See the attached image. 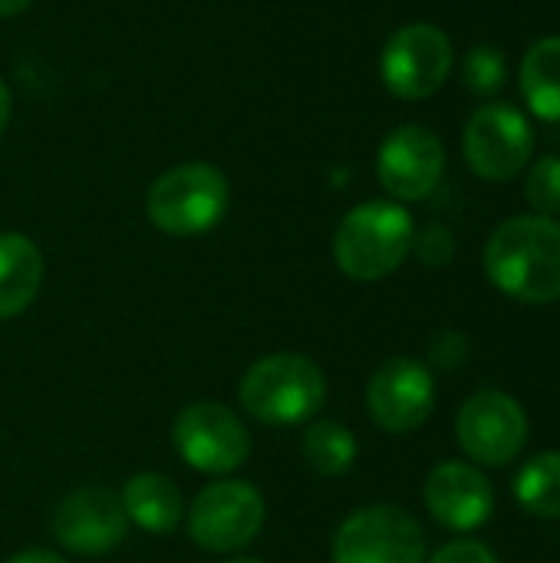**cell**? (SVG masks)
I'll return each mask as SVG.
<instances>
[{
	"mask_svg": "<svg viewBox=\"0 0 560 563\" xmlns=\"http://www.w3.org/2000/svg\"><path fill=\"white\" fill-rule=\"evenodd\" d=\"M485 274L512 300H560V224L545 214H521L495 228L485 244Z\"/></svg>",
	"mask_w": 560,
	"mask_h": 563,
	"instance_id": "6da1fadb",
	"label": "cell"
},
{
	"mask_svg": "<svg viewBox=\"0 0 560 563\" xmlns=\"http://www.w3.org/2000/svg\"><path fill=\"white\" fill-rule=\"evenodd\" d=\"M416 241L409 211L399 201L356 205L333 234L337 267L350 280H383L403 267Z\"/></svg>",
	"mask_w": 560,
	"mask_h": 563,
	"instance_id": "7a4b0ae2",
	"label": "cell"
},
{
	"mask_svg": "<svg viewBox=\"0 0 560 563\" xmlns=\"http://www.w3.org/2000/svg\"><path fill=\"white\" fill-rule=\"evenodd\" d=\"M238 399L264 426H300L314 419L327 399L323 369L300 353H274L257 360L241 386Z\"/></svg>",
	"mask_w": 560,
	"mask_h": 563,
	"instance_id": "3957f363",
	"label": "cell"
},
{
	"mask_svg": "<svg viewBox=\"0 0 560 563\" xmlns=\"http://www.w3.org/2000/svg\"><path fill=\"white\" fill-rule=\"evenodd\" d=\"M149 221L172 238L211 231L228 211V181L208 162H185L158 175L145 198Z\"/></svg>",
	"mask_w": 560,
	"mask_h": 563,
	"instance_id": "277c9868",
	"label": "cell"
},
{
	"mask_svg": "<svg viewBox=\"0 0 560 563\" xmlns=\"http://www.w3.org/2000/svg\"><path fill=\"white\" fill-rule=\"evenodd\" d=\"M264 498L248 482H215L198 492L188 508V534L211 554H234L248 548L264 528Z\"/></svg>",
	"mask_w": 560,
	"mask_h": 563,
	"instance_id": "5b68a950",
	"label": "cell"
},
{
	"mask_svg": "<svg viewBox=\"0 0 560 563\" xmlns=\"http://www.w3.org/2000/svg\"><path fill=\"white\" fill-rule=\"evenodd\" d=\"M333 563H426L422 525L393 505L360 508L337 528Z\"/></svg>",
	"mask_w": 560,
	"mask_h": 563,
	"instance_id": "8992f818",
	"label": "cell"
},
{
	"mask_svg": "<svg viewBox=\"0 0 560 563\" xmlns=\"http://www.w3.org/2000/svg\"><path fill=\"white\" fill-rule=\"evenodd\" d=\"M455 439L479 465L502 468L521 455L528 442V416L515 396L502 389H479L455 416Z\"/></svg>",
	"mask_w": 560,
	"mask_h": 563,
	"instance_id": "52a82bcc",
	"label": "cell"
},
{
	"mask_svg": "<svg viewBox=\"0 0 560 563\" xmlns=\"http://www.w3.org/2000/svg\"><path fill=\"white\" fill-rule=\"evenodd\" d=\"M172 442L182 462L205 475H228L251 455V435L244 422L221 402L185 406L175 419Z\"/></svg>",
	"mask_w": 560,
	"mask_h": 563,
	"instance_id": "ba28073f",
	"label": "cell"
},
{
	"mask_svg": "<svg viewBox=\"0 0 560 563\" xmlns=\"http://www.w3.org/2000/svg\"><path fill=\"white\" fill-rule=\"evenodd\" d=\"M462 148L479 178L508 181L528 165L535 152V132L518 109L505 102H485L472 112Z\"/></svg>",
	"mask_w": 560,
	"mask_h": 563,
	"instance_id": "9c48e42d",
	"label": "cell"
},
{
	"mask_svg": "<svg viewBox=\"0 0 560 563\" xmlns=\"http://www.w3.org/2000/svg\"><path fill=\"white\" fill-rule=\"evenodd\" d=\"M452 69V43L432 23H409L389 36L383 46L380 73L393 96L426 99L432 96Z\"/></svg>",
	"mask_w": 560,
	"mask_h": 563,
	"instance_id": "30bf717a",
	"label": "cell"
},
{
	"mask_svg": "<svg viewBox=\"0 0 560 563\" xmlns=\"http://www.w3.org/2000/svg\"><path fill=\"white\" fill-rule=\"evenodd\" d=\"M370 419L389 435H409L429 422L436 409V379L413 356L386 360L366 386Z\"/></svg>",
	"mask_w": 560,
	"mask_h": 563,
	"instance_id": "8fae6325",
	"label": "cell"
},
{
	"mask_svg": "<svg viewBox=\"0 0 560 563\" xmlns=\"http://www.w3.org/2000/svg\"><path fill=\"white\" fill-rule=\"evenodd\" d=\"M446 172V148L426 125H399L386 135L376 158V175L393 201H422L436 191Z\"/></svg>",
	"mask_w": 560,
	"mask_h": 563,
	"instance_id": "7c38bea8",
	"label": "cell"
},
{
	"mask_svg": "<svg viewBox=\"0 0 560 563\" xmlns=\"http://www.w3.org/2000/svg\"><path fill=\"white\" fill-rule=\"evenodd\" d=\"M50 531L56 544L73 554H109L125 541L129 515L116 492L79 488L53 508Z\"/></svg>",
	"mask_w": 560,
	"mask_h": 563,
	"instance_id": "4fadbf2b",
	"label": "cell"
},
{
	"mask_svg": "<svg viewBox=\"0 0 560 563\" xmlns=\"http://www.w3.org/2000/svg\"><path fill=\"white\" fill-rule=\"evenodd\" d=\"M429 515L449 531H475L495 511L492 482L469 462H442L429 472L422 488Z\"/></svg>",
	"mask_w": 560,
	"mask_h": 563,
	"instance_id": "5bb4252c",
	"label": "cell"
},
{
	"mask_svg": "<svg viewBox=\"0 0 560 563\" xmlns=\"http://www.w3.org/2000/svg\"><path fill=\"white\" fill-rule=\"evenodd\" d=\"M119 498H122L129 521H135L149 534H172L185 518L182 492L175 488L172 478L155 475V472L132 475Z\"/></svg>",
	"mask_w": 560,
	"mask_h": 563,
	"instance_id": "9a60e30c",
	"label": "cell"
},
{
	"mask_svg": "<svg viewBox=\"0 0 560 563\" xmlns=\"http://www.w3.org/2000/svg\"><path fill=\"white\" fill-rule=\"evenodd\" d=\"M43 284V254L23 234H0V320L23 313Z\"/></svg>",
	"mask_w": 560,
	"mask_h": 563,
	"instance_id": "2e32d148",
	"label": "cell"
},
{
	"mask_svg": "<svg viewBox=\"0 0 560 563\" xmlns=\"http://www.w3.org/2000/svg\"><path fill=\"white\" fill-rule=\"evenodd\" d=\"M521 92L538 119L560 122V36L531 43L521 59Z\"/></svg>",
	"mask_w": 560,
	"mask_h": 563,
	"instance_id": "e0dca14e",
	"label": "cell"
},
{
	"mask_svg": "<svg viewBox=\"0 0 560 563\" xmlns=\"http://www.w3.org/2000/svg\"><path fill=\"white\" fill-rule=\"evenodd\" d=\"M515 498L531 518H560V452H541L515 475Z\"/></svg>",
	"mask_w": 560,
	"mask_h": 563,
	"instance_id": "ac0fdd59",
	"label": "cell"
},
{
	"mask_svg": "<svg viewBox=\"0 0 560 563\" xmlns=\"http://www.w3.org/2000/svg\"><path fill=\"white\" fill-rule=\"evenodd\" d=\"M300 452H304V462L310 465V472H317L323 478H337V475L350 472V465L356 462V439L347 426H340L333 419H317L307 426Z\"/></svg>",
	"mask_w": 560,
	"mask_h": 563,
	"instance_id": "d6986e66",
	"label": "cell"
},
{
	"mask_svg": "<svg viewBox=\"0 0 560 563\" xmlns=\"http://www.w3.org/2000/svg\"><path fill=\"white\" fill-rule=\"evenodd\" d=\"M508 79V66H505V56L498 46H472L465 63H462V82L469 92H475L479 99H488L495 96Z\"/></svg>",
	"mask_w": 560,
	"mask_h": 563,
	"instance_id": "ffe728a7",
	"label": "cell"
},
{
	"mask_svg": "<svg viewBox=\"0 0 560 563\" xmlns=\"http://www.w3.org/2000/svg\"><path fill=\"white\" fill-rule=\"evenodd\" d=\"M525 195H528V205L551 218L560 214V158L558 155H545L535 162V168L528 172V181H525Z\"/></svg>",
	"mask_w": 560,
	"mask_h": 563,
	"instance_id": "44dd1931",
	"label": "cell"
},
{
	"mask_svg": "<svg viewBox=\"0 0 560 563\" xmlns=\"http://www.w3.org/2000/svg\"><path fill=\"white\" fill-rule=\"evenodd\" d=\"M413 247L419 251V257H422L426 264L442 267V264H449V261H452V254H455V238H452V231H449V228L432 224V228H426V231L413 241Z\"/></svg>",
	"mask_w": 560,
	"mask_h": 563,
	"instance_id": "7402d4cb",
	"label": "cell"
},
{
	"mask_svg": "<svg viewBox=\"0 0 560 563\" xmlns=\"http://www.w3.org/2000/svg\"><path fill=\"white\" fill-rule=\"evenodd\" d=\"M429 356H432V363H436L439 369L452 373V369H459V366L469 360V340H465L462 333H455V330H442V333L432 340Z\"/></svg>",
	"mask_w": 560,
	"mask_h": 563,
	"instance_id": "603a6c76",
	"label": "cell"
},
{
	"mask_svg": "<svg viewBox=\"0 0 560 563\" xmlns=\"http://www.w3.org/2000/svg\"><path fill=\"white\" fill-rule=\"evenodd\" d=\"M429 563H498L495 551L485 548L482 541H472V538H462V541H449L446 548H439Z\"/></svg>",
	"mask_w": 560,
	"mask_h": 563,
	"instance_id": "cb8c5ba5",
	"label": "cell"
},
{
	"mask_svg": "<svg viewBox=\"0 0 560 563\" xmlns=\"http://www.w3.org/2000/svg\"><path fill=\"white\" fill-rule=\"evenodd\" d=\"M7 563H66L59 554H53V551H23V554H17V558H10Z\"/></svg>",
	"mask_w": 560,
	"mask_h": 563,
	"instance_id": "d4e9b609",
	"label": "cell"
},
{
	"mask_svg": "<svg viewBox=\"0 0 560 563\" xmlns=\"http://www.w3.org/2000/svg\"><path fill=\"white\" fill-rule=\"evenodd\" d=\"M7 122H10V89L0 79V132L7 129Z\"/></svg>",
	"mask_w": 560,
	"mask_h": 563,
	"instance_id": "484cf974",
	"label": "cell"
},
{
	"mask_svg": "<svg viewBox=\"0 0 560 563\" xmlns=\"http://www.w3.org/2000/svg\"><path fill=\"white\" fill-rule=\"evenodd\" d=\"M30 0H0V16H13L26 7Z\"/></svg>",
	"mask_w": 560,
	"mask_h": 563,
	"instance_id": "4316f807",
	"label": "cell"
},
{
	"mask_svg": "<svg viewBox=\"0 0 560 563\" xmlns=\"http://www.w3.org/2000/svg\"><path fill=\"white\" fill-rule=\"evenodd\" d=\"M228 563H261V561H254V558H241V561H228Z\"/></svg>",
	"mask_w": 560,
	"mask_h": 563,
	"instance_id": "83f0119b",
	"label": "cell"
}]
</instances>
